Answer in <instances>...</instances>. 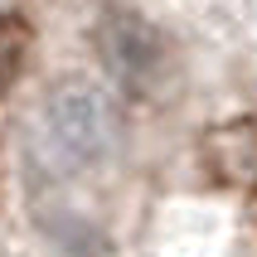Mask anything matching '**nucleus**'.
<instances>
[{"mask_svg":"<svg viewBox=\"0 0 257 257\" xmlns=\"http://www.w3.org/2000/svg\"><path fill=\"white\" fill-rule=\"evenodd\" d=\"M34 131H44V151L63 170H83V165L107 156V146L116 136L112 97L87 78H63L44 97V112L34 121Z\"/></svg>","mask_w":257,"mask_h":257,"instance_id":"obj_1","label":"nucleus"},{"mask_svg":"<svg viewBox=\"0 0 257 257\" xmlns=\"http://www.w3.org/2000/svg\"><path fill=\"white\" fill-rule=\"evenodd\" d=\"M92 44H97L102 68L116 78V87L126 92H151V83L165 68V39L151 20H141L136 10H102L97 29H92Z\"/></svg>","mask_w":257,"mask_h":257,"instance_id":"obj_2","label":"nucleus"},{"mask_svg":"<svg viewBox=\"0 0 257 257\" xmlns=\"http://www.w3.org/2000/svg\"><path fill=\"white\" fill-rule=\"evenodd\" d=\"M204 160H209V170H214L223 185L257 189V116L214 126L209 141H204Z\"/></svg>","mask_w":257,"mask_h":257,"instance_id":"obj_3","label":"nucleus"},{"mask_svg":"<svg viewBox=\"0 0 257 257\" xmlns=\"http://www.w3.org/2000/svg\"><path fill=\"white\" fill-rule=\"evenodd\" d=\"M29 54H34V25L25 15H0V97L20 83V73L29 68Z\"/></svg>","mask_w":257,"mask_h":257,"instance_id":"obj_4","label":"nucleus"}]
</instances>
